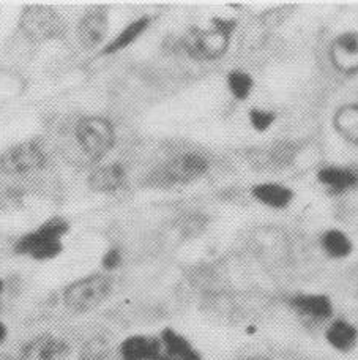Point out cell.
I'll use <instances>...</instances> for the list:
<instances>
[{
  "mask_svg": "<svg viewBox=\"0 0 358 360\" xmlns=\"http://www.w3.org/2000/svg\"><path fill=\"white\" fill-rule=\"evenodd\" d=\"M234 21L216 19L210 29L193 27L183 37V46L187 53L197 60H216L226 54L231 44Z\"/></svg>",
  "mask_w": 358,
  "mask_h": 360,
  "instance_id": "1",
  "label": "cell"
},
{
  "mask_svg": "<svg viewBox=\"0 0 358 360\" xmlns=\"http://www.w3.org/2000/svg\"><path fill=\"white\" fill-rule=\"evenodd\" d=\"M69 224L60 217H54L43 223L40 228L22 236L16 242L15 252L27 255L32 259L49 261L62 253V237L68 233Z\"/></svg>",
  "mask_w": 358,
  "mask_h": 360,
  "instance_id": "2",
  "label": "cell"
},
{
  "mask_svg": "<svg viewBox=\"0 0 358 360\" xmlns=\"http://www.w3.org/2000/svg\"><path fill=\"white\" fill-rule=\"evenodd\" d=\"M110 276L92 274L73 281L63 291V302L73 313H88L98 308L111 292Z\"/></svg>",
  "mask_w": 358,
  "mask_h": 360,
  "instance_id": "3",
  "label": "cell"
},
{
  "mask_svg": "<svg viewBox=\"0 0 358 360\" xmlns=\"http://www.w3.org/2000/svg\"><path fill=\"white\" fill-rule=\"evenodd\" d=\"M74 136L82 152L93 160L107 155L116 144V130L110 120L101 115H87L74 128Z\"/></svg>",
  "mask_w": 358,
  "mask_h": 360,
  "instance_id": "4",
  "label": "cell"
},
{
  "mask_svg": "<svg viewBox=\"0 0 358 360\" xmlns=\"http://www.w3.org/2000/svg\"><path fill=\"white\" fill-rule=\"evenodd\" d=\"M21 29L32 41H48L63 35L67 25L53 6H25L21 16Z\"/></svg>",
  "mask_w": 358,
  "mask_h": 360,
  "instance_id": "5",
  "label": "cell"
},
{
  "mask_svg": "<svg viewBox=\"0 0 358 360\" xmlns=\"http://www.w3.org/2000/svg\"><path fill=\"white\" fill-rule=\"evenodd\" d=\"M46 165V152L38 141L10 147L0 155V171L8 176H22L41 169Z\"/></svg>",
  "mask_w": 358,
  "mask_h": 360,
  "instance_id": "6",
  "label": "cell"
},
{
  "mask_svg": "<svg viewBox=\"0 0 358 360\" xmlns=\"http://www.w3.org/2000/svg\"><path fill=\"white\" fill-rule=\"evenodd\" d=\"M210 165L207 158L196 152L180 153L171 158L163 168L158 171V180L161 185H178L190 184L201 179L208 171Z\"/></svg>",
  "mask_w": 358,
  "mask_h": 360,
  "instance_id": "7",
  "label": "cell"
},
{
  "mask_svg": "<svg viewBox=\"0 0 358 360\" xmlns=\"http://www.w3.org/2000/svg\"><path fill=\"white\" fill-rule=\"evenodd\" d=\"M329 60L340 75L358 73V32L349 30L336 35L329 46Z\"/></svg>",
  "mask_w": 358,
  "mask_h": 360,
  "instance_id": "8",
  "label": "cell"
},
{
  "mask_svg": "<svg viewBox=\"0 0 358 360\" xmlns=\"http://www.w3.org/2000/svg\"><path fill=\"white\" fill-rule=\"evenodd\" d=\"M287 304L300 318L308 319L311 323L322 324L333 319L335 307L333 302L325 294L319 292H298L287 300Z\"/></svg>",
  "mask_w": 358,
  "mask_h": 360,
  "instance_id": "9",
  "label": "cell"
},
{
  "mask_svg": "<svg viewBox=\"0 0 358 360\" xmlns=\"http://www.w3.org/2000/svg\"><path fill=\"white\" fill-rule=\"evenodd\" d=\"M69 345L63 338L40 335L22 346L18 360H67Z\"/></svg>",
  "mask_w": 358,
  "mask_h": 360,
  "instance_id": "10",
  "label": "cell"
},
{
  "mask_svg": "<svg viewBox=\"0 0 358 360\" xmlns=\"http://www.w3.org/2000/svg\"><path fill=\"white\" fill-rule=\"evenodd\" d=\"M251 196L256 202L270 210H284L291 207L296 193L284 184L279 182H260L251 188Z\"/></svg>",
  "mask_w": 358,
  "mask_h": 360,
  "instance_id": "11",
  "label": "cell"
},
{
  "mask_svg": "<svg viewBox=\"0 0 358 360\" xmlns=\"http://www.w3.org/2000/svg\"><path fill=\"white\" fill-rule=\"evenodd\" d=\"M317 182L333 195H343L358 186V171L347 166L330 165L317 171Z\"/></svg>",
  "mask_w": 358,
  "mask_h": 360,
  "instance_id": "12",
  "label": "cell"
},
{
  "mask_svg": "<svg viewBox=\"0 0 358 360\" xmlns=\"http://www.w3.org/2000/svg\"><path fill=\"white\" fill-rule=\"evenodd\" d=\"M121 360H157L163 354L159 337L131 335L125 338L119 346Z\"/></svg>",
  "mask_w": 358,
  "mask_h": 360,
  "instance_id": "13",
  "label": "cell"
},
{
  "mask_svg": "<svg viewBox=\"0 0 358 360\" xmlns=\"http://www.w3.org/2000/svg\"><path fill=\"white\" fill-rule=\"evenodd\" d=\"M107 15L105 10L97 8L86 13V16L81 19L78 25V38L79 43L86 49L97 48L100 43L105 41L107 34Z\"/></svg>",
  "mask_w": 358,
  "mask_h": 360,
  "instance_id": "14",
  "label": "cell"
},
{
  "mask_svg": "<svg viewBox=\"0 0 358 360\" xmlns=\"http://www.w3.org/2000/svg\"><path fill=\"white\" fill-rule=\"evenodd\" d=\"M325 342L338 352H350L358 343V329L347 319L333 318L325 327Z\"/></svg>",
  "mask_w": 358,
  "mask_h": 360,
  "instance_id": "15",
  "label": "cell"
},
{
  "mask_svg": "<svg viewBox=\"0 0 358 360\" xmlns=\"http://www.w3.org/2000/svg\"><path fill=\"white\" fill-rule=\"evenodd\" d=\"M125 169L121 165H105L92 172L88 177V186L97 193H114L125 184Z\"/></svg>",
  "mask_w": 358,
  "mask_h": 360,
  "instance_id": "16",
  "label": "cell"
},
{
  "mask_svg": "<svg viewBox=\"0 0 358 360\" xmlns=\"http://www.w3.org/2000/svg\"><path fill=\"white\" fill-rule=\"evenodd\" d=\"M333 130L347 144L358 146V103H346L336 109Z\"/></svg>",
  "mask_w": 358,
  "mask_h": 360,
  "instance_id": "17",
  "label": "cell"
},
{
  "mask_svg": "<svg viewBox=\"0 0 358 360\" xmlns=\"http://www.w3.org/2000/svg\"><path fill=\"white\" fill-rule=\"evenodd\" d=\"M321 248L330 259H346L354 252V242L344 231L338 228L327 229L321 236Z\"/></svg>",
  "mask_w": 358,
  "mask_h": 360,
  "instance_id": "18",
  "label": "cell"
},
{
  "mask_svg": "<svg viewBox=\"0 0 358 360\" xmlns=\"http://www.w3.org/2000/svg\"><path fill=\"white\" fill-rule=\"evenodd\" d=\"M149 25H150L149 16H140L138 19H134V21L128 24L124 30L119 32L116 38H112V40L106 44L103 51H101V54L105 56L116 54V53H120V51L126 49L128 46H131V44L136 41L147 29H149Z\"/></svg>",
  "mask_w": 358,
  "mask_h": 360,
  "instance_id": "19",
  "label": "cell"
},
{
  "mask_svg": "<svg viewBox=\"0 0 358 360\" xmlns=\"http://www.w3.org/2000/svg\"><path fill=\"white\" fill-rule=\"evenodd\" d=\"M159 342L163 346V354L169 356L177 360H187L191 354H194L196 349L193 348L187 338L182 333L174 329H164L159 335Z\"/></svg>",
  "mask_w": 358,
  "mask_h": 360,
  "instance_id": "20",
  "label": "cell"
},
{
  "mask_svg": "<svg viewBox=\"0 0 358 360\" xmlns=\"http://www.w3.org/2000/svg\"><path fill=\"white\" fill-rule=\"evenodd\" d=\"M227 89L235 100L246 101L254 90V78L245 70H231L226 76Z\"/></svg>",
  "mask_w": 358,
  "mask_h": 360,
  "instance_id": "21",
  "label": "cell"
},
{
  "mask_svg": "<svg viewBox=\"0 0 358 360\" xmlns=\"http://www.w3.org/2000/svg\"><path fill=\"white\" fill-rule=\"evenodd\" d=\"M277 119V112L267 108H251L248 111L249 125L258 133H267L274 125Z\"/></svg>",
  "mask_w": 358,
  "mask_h": 360,
  "instance_id": "22",
  "label": "cell"
},
{
  "mask_svg": "<svg viewBox=\"0 0 358 360\" xmlns=\"http://www.w3.org/2000/svg\"><path fill=\"white\" fill-rule=\"evenodd\" d=\"M107 352V345L103 338H93L81 352V360H103Z\"/></svg>",
  "mask_w": 358,
  "mask_h": 360,
  "instance_id": "23",
  "label": "cell"
},
{
  "mask_svg": "<svg viewBox=\"0 0 358 360\" xmlns=\"http://www.w3.org/2000/svg\"><path fill=\"white\" fill-rule=\"evenodd\" d=\"M101 264L106 270H116L121 264V252L119 248H111L105 253Z\"/></svg>",
  "mask_w": 358,
  "mask_h": 360,
  "instance_id": "24",
  "label": "cell"
},
{
  "mask_svg": "<svg viewBox=\"0 0 358 360\" xmlns=\"http://www.w3.org/2000/svg\"><path fill=\"white\" fill-rule=\"evenodd\" d=\"M6 338H8V327L0 319V346L6 342Z\"/></svg>",
  "mask_w": 358,
  "mask_h": 360,
  "instance_id": "25",
  "label": "cell"
},
{
  "mask_svg": "<svg viewBox=\"0 0 358 360\" xmlns=\"http://www.w3.org/2000/svg\"><path fill=\"white\" fill-rule=\"evenodd\" d=\"M245 360H270V359H267L264 356H251V357H248Z\"/></svg>",
  "mask_w": 358,
  "mask_h": 360,
  "instance_id": "26",
  "label": "cell"
},
{
  "mask_svg": "<svg viewBox=\"0 0 358 360\" xmlns=\"http://www.w3.org/2000/svg\"><path fill=\"white\" fill-rule=\"evenodd\" d=\"M4 291H5V281H4L2 278H0V299H2Z\"/></svg>",
  "mask_w": 358,
  "mask_h": 360,
  "instance_id": "27",
  "label": "cell"
},
{
  "mask_svg": "<svg viewBox=\"0 0 358 360\" xmlns=\"http://www.w3.org/2000/svg\"><path fill=\"white\" fill-rule=\"evenodd\" d=\"M157 360H177V359H172V357H169V356L161 354V356H159Z\"/></svg>",
  "mask_w": 358,
  "mask_h": 360,
  "instance_id": "28",
  "label": "cell"
},
{
  "mask_svg": "<svg viewBox=\"0 0 358 360\" xmlns=\"http://www.w3.org/2000/svg\"><path fill=\"white\" fill-rule=\"evenodd\" d=\"M0 360H11V359H8V357H5V356H0Z\"/></svg>",
  "mask_w": 358,
  "mask_h": 360,
  "instance_id": "29",
  "label": "cell"
},
{
  "mask_svg": "<svg viewBox=\"0 0 358 360\" xmlns=\"http://www.w3.org/2000/svg\"><path fill=\"white\" fill-rule=\"evenodd\" d=\"M0 308H2V299H0Z\"/></svg>",
  "mask_w": 358,
  "mask_h": 360,
  "instance_id": "30",
  "label": "cell"
}]
</instances>
